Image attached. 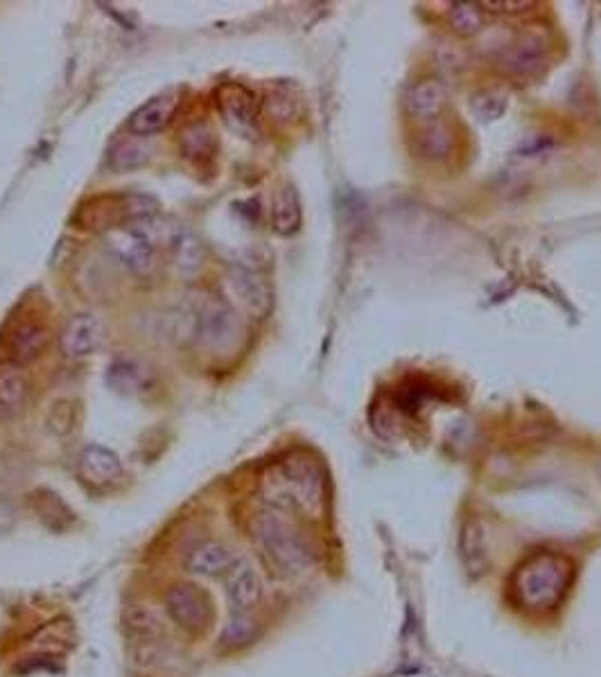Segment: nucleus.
Here are the masks:
<instances>
[{
  "instance_id": "1",
  "label": "nucleus",
  "mask_w": 601,
  "mask_h": 677,
  "mask_svg": "<svg viewBox=\"0 0 601 677\" xmlns=\"http://www.w3.org/2000/svg\"><path fill=\"white\" fill-rule=\"evenodd\" d=\"M263 494L269 509L320 517L326 506V475L320 460L305 452H292L276 460L263 475Z\"/></svg>"
},
{
  "instance_id": "2",
  "label": "nucleus",
  "mask_w": 601,
  "mask_h": 677,
  "mask_svg": "<svg viewBox=\"0 0 601 677\" xmlns=\"http://www.w3.org/2000/svg\"><path fill=\"white\" fill-rule=\"evenodd\" d=\"M575 576L573 562L552 551L527 558L511 579V592L518 605L529 612H550L565 598Z\"/></svg>"
},
{
  "instance_id": "3",
  "label": "nucleus",
  "mask_w": 601,
  "mask_h": 677,
  "mask_svg": "<svg viewBox=\"0 0 601 677\" xmlns=\"http://www.w3.org/2000/svg\"><path fill=\"white\" fill-rule=\"evenodd\" d=\"M170 229L152 215L107 231L104 242L136 278L150 280L161 269V254H165Z\"/></svg>"
},
{
  "instance_id": "4",
  "label": "nucleus",
  "mask_w": 601,
  "mask_h": 677,
  "mask_svg": "<svg viewBox=\"0 0 601 677\" xmlns=\"http://www.w3.org/2000/svg\"><path fill=\"white\" fill-rule=\"evenodd\" d=\"M254 530L265 558L278 572L299 574L312 564V549L303 533L290 520V513L267 509L256 517Z\"/></svg>"
},
{
  "instance_id": "5",
  "label": "nucleus",
  "mask_w": 601,
  "mask_h": 677,
  "mask_svg": "<svg viewBox=\"0 0 601 677\" xmlns=\"http://www.w3.org/2000/svg\"><path fill=\"white\" fill-rule=\"evenodd\" d=\"M188 335L197 346L222 354L235 348L242 326L224 299L206 294L188 307Z\"/></svg>"
},
{
  "instance_id": "6",
  "label": "nucleus",
  "mask_w": 601,
  "mask_h": 677,
  "mask_svg": "<svg viewBox=\"0 0 601 677\" xmlns=\"http://www.w3.org/2000/svg\"><path fill=\"white\" fill-rule=\"evenodd\" d=\"M157 215V201L148 195L123 192V195H100L89 199L76 215V222L89 231H114L136 220Z\"/></svg>"
},
{
  "instance_id": "7",
  "label": "nucleus",
  "mask_w": 601,
  "mask_h": 677,
  "mask_svg": "<svg viewBox=\"0 0 601 677\" xmlns=\"http://www.w3.org/2000/svg\"><path fill=\"white\" fill-rule=\"evenodd\" d=\"M50 343V328L42 316H14L0 330V362L27 366L39 360Z\"/></svg>"
},
{
  "instance_id": "8",
  "label": "nucleus",
  "mask_w": 601,
  "mask_h": 677,
  "mask_svg": "<svg viewBox=\"0 0 601 677\" xmlns=\"http://www.w3.org/2000/svg\"><path fill=\"white\" fill-rule=\"evenodd\" d=\"M165 612L182 630L199 634L213 621V603L195 583H174L165 594Z\"/></svg>"
},
{
  "instance_id": "9",
  "label": "nucleus",
  "mask_w": 601,
  "mask_h": 677,
  "mask_svg": "<svg viewBox=\"0 0 601 677\" xmlns=\"http://www.w3.org/2000/svg\"><path fill=\"white\" fill-rule=\"evenodd\" d=\"M216 104L224 125L231 131L246 140L258 136V100L250 89L238 82H227L218 89Z\"/></svg>"
},
{
  "instance_id": "10",
  "label": "nucleus",
  "mask_w": 601,
  "mask_h": 677,
  "mask_svg": "<svg viewBox=\"0 0 601 677\" xmlns=\"http://www.w3.org/2000/svg\"><path fill=\"white\" fill-rule=\"evenodd\" d=\"M229 284L240 305L254 318H267L274 307V292L267 276L250 265H233L229 271Z\"/></svg>"
},
{
  "instance_id": "11",
  "label": "nucleus",
  "mask_w": 601,
  "mask_h": 677,
  "mask_svg": "<svg viewBox=\"0 0 601 677\" xmlns=\"http://www.w3.org/2000/svg\"><path fill=\"white\" fill-rule=\"evenodd\" d=\"M547 42L539 34H522L498 55V68L513 78H532L545 66Z\"/></svg>"
},
{
  "instance_id": "12",
  "label": "nucleus",
  "mask_w": 601,
  "mask_h": 677,
  "mask_svg": "<svg viewBox=\"0 0 601 677\" xmlns=\"http://www.w3.org/2000/svg\"><path fill=\"white\" fill-rule=\"evenodd\" d=\"M102 341V326L93 314H76L66 320L59 335V350L66 360H89Z\"/></svg>"
},
{
  "instance_id": "13",
  "label": "nucleus",
  "mask_w": 601,
  "mask_h": 677,
  "mask_svg": "<svg viewBox=\"0 0 601 677\" xmlns=\"http://www.w3.org/2000/svg\"><path fill=\"white\" fill-rule=\"evenodd\" d=\"M104 380H107V384L116 390V394L127 398L150 394L157 386L154 369L143 360L131 358V354H120V358H116Z\"/></svg>"
},
{
  "instance_id": "14",
  "label": "nucleus",
  "mask_w": 601,
  "mask_h": 677,
  "mask_svg": "<svg viewBox=\"0 0 601 677\" xmlns=\"http://www.w3.org/2000/svg\"><path fill=\"white\" fill-rule=\"evenodd\" d=\"M182 97L176 91H163L154 97H150L146 104H140L131 114L127 129L136 136H154L170 127V122L180 109Z\"/></svg>"
},
{
  "instance_id": "15",
  "label": "nucleus",
  "mask_w": 601,
  "mask_h": 677,
  "mask_svg": "<svg viewBox=\"0 0 601 677\" xmlns=\"http://www.w3.org/2000/svg\"><path fill=\"white\" fill-rule=\"evenodd\" d=\"M224 579L235 612H252L258 608L265 594V585L250 560L238 558V562L231 567V572Z\"/></svg>"
},
{
  "instance_id": "16",
  "label": "nucleus",
  "mask_w": 601,
  "mask_h": 677,
  "mask_svg": "<svg viewBox=\"0 0 601 677\" xmlns=\"http://www.w3.org/2000/svg\"><path fill=\"white\" fill-rule=\"evenodd\" d=\"M403 104H405V114L412 120L430 125V122H437V118L443 114L446 104H448V91L443 82L435 78L420 80L407 89Z\"/></svg>"
},
{
  "instance_id": "17",
  "label": "nucleus",
  "mask_w": 601,
  "mask_h": 677,
  "mask_svg": "<svg viewBox=\"0 0 601 677\" xmlns=\"http://www.w3.org/2000/svg\"><path fill=\"white\" fill-rule=\"evenodd\" d=\"M78 472L91 488H104L120 479L123 463L114 450L91 443L78 456Z\"/></svg>"
},
{
  "instance_id": "18",
  "label": "nucleus",
  "mask_w": 601,
  "mask_h": 677,
  "mask_svg": "<svg viewBox=\"0 0 601 677\" xmlns=\"http://www.w3.org/2000/svg\"><path fill=\"white\" fill-rule=\"evenodd\" d=\"M30 398V377L23 366L0 362V422L23 413Z\"/></svg>"
},
{
  "instance_id": "19",
  "label": "nucleus",
  "mask_w": 601,
  "mask_h": 677,
  "mask_svg": "<svg viewBox=\"0 0 601 677\" xmlns=\"http://www.w3.org/2000/svg\"><path fill=\"white\" fill-rule=\"evenodd\" d=\"M238 562V556L222 542H201L197 545L188 558H186V569L195 576L204 579H220L231 572V567Z\"/></svg>"
},
{
  "instance_id": "20",
  "label": "nucleus",
  "mask_w": 601,
  "mask_h": 677,
  "mask_svg": "<svg viewBox=\"0 0 601 677\" xmlns=\"http://www.w3.org/2000/svg\"><path fill=\"white\" fill-rule=\"evenodd\" d=\"M165 256L182 276H193L204 265V246L190 231L172 226L165 244Z\"/></svg>"
},
{
  "instance_id": "21",
  "label": "nucleus",
  "mask_w": 601,
  "mask_h": 677,
  "mask_svg": "<svg viewBox=\"0 0 601 677\" xmlns=\"http://www.w3.org/2000/svg\"><path fill=\"white\" fill-rule=\"evenodd\" d=\"M459 558H462L466 572L473 579H479L488 569V547L486 533L479 520H469L462 526V536H459Z\"/></svg>"
},
{
  "instance_id": "22",
  "label": "nucleus",
  "mask_w": 601,
  "mask_h": 677,
  "mask_svg": "<svg viewBox=\"0 0 601 677\" xmlns=\"http://www.w3.org/2000/svg\"><path fill=\"white\" fill-rule=\"evenodd\" d=\"M303 210L294 186H280L271 199V229L274 233L290 237L301 229Z\"/></svg>"
},
{
  "instance_id": "23",
  "label": "nucleus",
  "mask_w": 601,
  "mask_h": 677,
  "mask_svg": "<svg viewBox=\"0 0 601 677\" xmlns=\"http://www.w3.org/2000/svg\"><path fill=\"white\" fill-rule=\"evenodd\" d=\"M454 131L446 122H430L423 127L416 136V150L423 159L446 161L454 152Z\"/></svg>"
},
{
  "instance_id": "24",
  "label": "nucleus",
  "mask_w": 601,
  "mask_h": 677,
  "mask_svg": "<svg viewBox=\"0 0 601 677\" xmlns=\"http://www.w3.org/2000/svg\"><path fill=\"white\" fill-rule=\"evenodd\" d=\"M180 148L186 159L195 163H206L216 156L218 140L213 136V129H210L206 122H193L182 131Z\"/></svg>"
},
{
  "instance_id": "25",
  "label": "nucleus",
  "mask_w": 601,
  "mask_h": 677,
  "mask_svg": "<svg viewBox=\"0 0 601 677\" xmlns=\"http://www.w3.org/2000/svg\"><path fill=\"white\" fill-rule=\"evenodd\" d=\"M261 634V623L250 612H233L231 619L224 623L220 634L222 651H240L250 646Z\"/></svg>"
},
{
  "instance_id": "26",
  "label": "nucleus",
  "mask_w": 601,
  "mask_h": 677,
  "mask_svg": "<svg viewBox=\"0 0 601 677\" xmlns=\"http://www.w3.org/2000/svg\"><path fill=\"white\" fill-rule=\"evenodd\" d=\"M30 502H32V509L39 513V517L55 530L63 528L66 524H70V520H73V511H70L61 499L50 492V490H37L30 494Z\"/></svg>"
},
{
  "instance_id": "27",
  "label": "nucleus",
  "mask_w": 601,
  "mask_h": 677,
  "mask_svg": "<svg viewBox=\"0 0 601 677\" xmlns=\"http://www.w3.org/2000/svg\"><path fill=\"white\" fill-rule=\"evenodd\" d=\"M507 106H509V93L502 89H484L475 93L471 100V112L482 122H493L502 118Z\"/></svg>"
},
{
  "instance_id": "28",
  "label": "nucleus",
  "mask_w": 601,
  "mask_h": 677,
  "mask_svg": "<svg viewBox=\"0 0 601 677\" xmlns=\"http://www.w3.org/2000/svg\"><path fill=\"white\" fill-rule=\"evenodd\" d=\"M448 25L459 37H475L484 27V10L477 3H454L448 12Z\"/></svg>"
},
{
  "instance_id": "29",
  "label": "nucleus",
  "mask_w": 601,
  "mask_h": 677,
  "mask_svg": "<svg viewBox=\"0 0 601 677\" xmlns=\"http://www.w3.org/2000/svg\"><path fill=\"white\" fill-rule=\"evenodd\" d=\"M125 626H127V630L134 637H140V639H146V641L154 639L161 632L159 621L146 608H129L127 615H125Z\"/></svg>"
},
{
  "instance_id": "30",
  "label": "nucleus",
  "mask_w": 601,
  "mask_h": 677,
  "mask_svg": "<svg viewBox=\"0 0 601 677\" xmlns=\"http://www.w3.org/2000/svg\"><path fill=\"white\" fill-rule=\"evenodd\" d=\"M73 411H76V409H73V405H70L68 400L55 402V405L50 407V413H48L50 430H53L55 434H68L70 430H73V422H76Z\"/></svg>"
},
{
  "instance_id": "31",
  "label": "nucleus",
  "mask_w": 601,
  "mask_h": 677,
  "mask_svg": "<svg viewBox=\"0 0 601 677\" xmlns=\"http://www.w3.org/2000/svg\"><path fill=\"white\" fill-rule=\"evenodd\" d=\"M536 3H529V0H495V3H482L488 12L505 14V16H518L532 10Z\"/></svg>"
},
{
  "instance_id": "32",
  "label": "nucleus",
  "mask_w": 601,
  "mask_h": 677,
  "mask_svg": "<svg viewBox=\"0 0 601 677\" xmlns=\"http://www.w3.org/2000/svg\"><path fill=\"white\" fill-rule=\"evenodd\" d=\"M599 472H601V466H599Z\"/></svg>"
}]
</instances>
